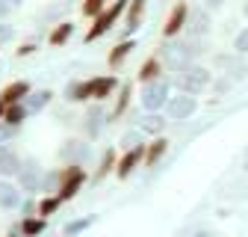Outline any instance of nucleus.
Listing matches in <instances>:
<instances>
[{
    "label": "nucleus",
    "mask_w": 248,
    "mask_h": 237,
    "mask_svg": "<svg viewBox=\"0 0 248 237\" xmlns=\"http://www.w3.org/2000/svg\"><path fill=\"white\" fill-rule=\"evenodd\" d=\"M160 59L169 74H177L183 71L186 66H192L201 59V53H207V39H186V36H177V39H163V45L157 48Z\"/></svg>",
    "instance_id": "obj_1"
},
{
    "label": "nucleus",
    "mask_w": 248,
    "mask_h": 237,
    "mask_svg": "<svg viewBox=\"0 0 248 237\" xmlns=\"http://www.w3.org/2000/svg\"><path fill=\"white\" fill-rule=\"evenodd\" d=\"M213 77H216L213 68H207V66H201V63H192V66H186L183 71L171 74V86L177 89V92L201 95V92H207V89H210Z\"/></svg>",
    "instance_id": "obj_2"
},
{
    "label": "nucleus",
    "mask_w": 248,
    "mask_h": 237,
    "mask_svg": "<svg viewBox=\"0 0 248 237\" xmlns=\"http://www.w3.org/2000/svg\"><path fill=\"white\" fill-rule=\"evenodd\" d=\"M171 89H174L171 86V74H163V77L151 80V83H142L139 95H136L142 113H163L169 98H171Z\"/></svg>",
    "instance_id": "obj_3"
},
{
    "label": "nucleus",
    "mask_w": 248,
    "mask_h": 237,
    "mask_svg": "<svg viewBox=\"0 0 248 237\" xmlns=\"http://www.w3.org/2000/svg\"><path fill=\"white\" fill-rule=\"evenodd\" d=\"M127 6H130V0H112V3L104 9V12H98L95 18H92V24H89V30H86V36H83V42L86 45H95L98 39H104L109 30L124 18V12H127Z\"/></svg>",
    "instance_id": "obj_4"
},
{
    "label": "nucleus",
    "mask_w": 248,
    "mask_h": 237,
    "mask_svg": "<svg viewBox=\"0 0 248 237\" xmlns=\"http://www.w3.org/2000/svg\"><path fill=\"white\" fill-rule=\"evenodd\" d=\"M107 125H109V107L101 104V101H89L83 107V113H80V122H77L80 136H86V139H101V134L107 131Z\"/></svg>",
    "instance_id": "obj_5"
},
{
    "label": "nucleus",
    "mask_w": 248,
    "mask_h": 237,
    "mask_svg": "<svg viewBox=\"0 0 248 237\" xmlns=\"http://www.w3.org/2000/svg\"><path fill=\"white\" fill-rule=\"evenodd\" d=\"M86 184H89V169L83 163H65V166H62V178H59L56 196L62 199V204H65V202L77 199Z\"/></svg>",
    "instance_id": "obj_6"
},
{
    "label": "nucleus",
    "mask_w": 248,
    "mask_h": 237,
    "mask_svg": "<svg viewBox=\"0 0 248 237\" xmlns=\"http://www.w3.org/2000/svg\"><path fill=\"white\" fill-rule=\"evenodd\" d=\"M118 86H121V80H118V74H115V71L86 77V80H83V95H86V104H89V101H101V104L112 101V95L118 92Z\"/></svg>",
    "instance_id": "obj_7"
},
{
    "label": "nucleus",
    "mask_w": 248,
    "mask_h": 237,
    "mask_svg": "<svg viewBox=\"0 0 248 237\" xmlns=\"http://www.w3.org/2000/svg\"><path fill=\"white\" fill-rule=\"evenodd\" d=\"M198 107H201V101H198V95H189V92H177V95H171L169 98V104H166V118L171 125H183V122H189V118H195V113H198Z\"/></svg>",
    "instance_id": "obj_8"
},
{
    "label": "nucleus",
    "mask_w": 248,
    "mask_h": 237,
    "mask_svg": "<svg viewBox=\"0 0 248 237\" xmlns=\"http://www.w3.org/2000/svg\"><path fill=\"white\" fill-rule=\"evenodd\" d=\"M18 187L27 193V196H42V181H45V166L36 160V157H24L21 160V169L15 175Z\"/></svg>",
    "instance_id": "obj_9"
},
{
    "label": "nucleus",
    "mask_w": 248,
    "mask_h": 237,
    "mask_svg": "<svg viewBox=\"0 0 248 237\" xmlns=\"http://www.w3.org/2000/svg\"><path fill=\"white\" fill-rule=\"evenodd\" d=\"M130 116V128H136L145 139H154V136H163L166 131H169V118H166V113H142V116H133V113H127Z\"/></svg>",
    "instance_id": "obj_10"
},
{
    "label": "nucleus",
    "mask_w": 248,
    "mask_h": 237,
    "mask_svg": "<svg viewBox=\"0 0 248 237\" xmlns=\"http://www.w3.org/2000/svg\"><path fill=\"white\" fill-rule=\"evenodd\" d=\"M59 160L62 163H83L89 166L92 163V139L86 136H68L59 148Z\"/></svg>",
    "instance_id": "obj_11"
},
{
    "label": "nucleus",
    "mask_w": 248,
    "mask_h": 237,
    "mask_svg": "<svg viewBox=\"0 0 248 237\" xmlns=\"http://www.w3.org/2000/svg\"><path fill=\"white\" fill-rule=\"evenodd\" d=\"M189 12H192V6L186 3V0H177V3L169 9L166 21H163V39H177V36H183L186 21H189Z\"/></svg>",
    "instance_id": "obj_12"
},
{
    "label": "nucleus",
    "mask_w": 248,
    "mask_h": 237,
    "mask_svg": "<svg viewBox=\"0 0 248 237\" xmlns=\"http://www.w3.org/2000/svg\"><path fill=\"white\" fill-rule=\"evenodd\" d=\"M145 163V142L133 145V148H124L118 154V166H115V178L118 181H130V175Z\"/></svg>",
    "instance_id": "obj_13"
},
{
    "label": "nucleus",
    "mask_w": 248,
    "mask_h": 237,
    "mask_svg": "<svg viewBox=\"0 0 248 237\" xmlns=\"http://www.w3.org/2000/svg\"><path fill=\"white\" fill-rule=\"evenodd\" d=\"M133 95H136L133 80H121L118 92L112 95V104H109V122H121V118L130 113V107H133Z\"/></svg>",
    "instance_id": "obj_14"
},
{
    "label": "nucleus",
    "mask_w": 248,
    "mask_h": 237,
    "mask_svg": "<svg viewBox=\"0 0 248 237\" xmlns=\"http://www.w3.org/2000/svg\"><path fill=\"white\" fill-rule=\"evenodd\" d=\"M213 33V12L198 6L189 12V21H186V30H183V36L186 39H207Z\"/></svg>",
    "instance_id": "obj_15"
},
{
    "label": "nucleus",
    "mask_w": 248,
    "mask_h": 237,
    "mask_svg": "<svg viewBox=\"0 0 248 237\" xmlns=\"http://www.w3.org/2000/svg\"><path fill=\"white\" fill-rule=\"evenodd\" d=\"M148 3L151 0H130L127 12H124V27H121V39H133L142 24H145V15H148Z\"/></svg>",
    "instance_id": "obj_16"
},
{
    "label": "nucleus",
    "mask_w": 248,
    "mask_h": 237,
    "mask_svg": "<svg viewBox=\"0 0 248 237\" xmlns=\"http://www.w3.org/2000/svg\"><path fill=\"white\" fill-rule=\"evenodd\" d=\"M216 66L225 68L222 74H228L233 83H239V80L248 77V59L239 56V53H216Z\"/></svg>",
    "instance_id": "obj_17"
},
{
    "label": "nucleus",
    "mask_w": 248,
    "mask_h": 237,
    "mask_svg": "<svg viewBox=\"0 0 248 237\" xmlns=\"http://www.w3.org/2000/svg\"><path fill=\"white\" fill-rule=\"evenodd\" d=\"M133 51H136V39H118L107 51V68L109 71H121L124 66H127V59L133 56Z\"/></svg>",
    "instance_id": "obj_18"
},
{
    "label": "nucleus",
    "mask_w": 248,
    "mask_h": 237,
    "mask_svg": "<svg viewBox=\"0 0 248 237\" xmlns=\"http://www.w3.org/2000/svg\"><path fill=\"white\" fill-rule=\"evenodd\" d=\"M171 152V139L163 134V136H154V139H148L145 142V169H154V166H160L163 160H166V154Z\"/></svg>",
    "instance_id": "obj_19"
},
{
    "label": "nucleus",
    "mask_w": 248,
    "mask_h": 237,
    "mask_svg": "<svg viewBox=\"0 0 248 237\" xmlns=\"http://www.w3.org/2000/svg\"><path fill=\"white\" fill-rule=\"evenodd\" d=\"M24 196L27 193L18 187L15 178H0V211H18Z\"/></svg>",
    "instance_id": "obj_20"
},
{
    "label": "nucleus",
    "mask_w": 248,
    "mask_h": 237,
    "mask_svg": "<svg viewBox=\"0 0 248 237\" xmlns=\"http://www.w3.org/2000/svg\"><path fill=\"white\" fill-rule=\"evenodd\" d=\"M74 30H77V24L74 21H59V24H50V30H47V48H65L71 39H74Z\"/></svg>",
    "instance_id": "obj_21"
},
{
    "label": "nucleus",
    "mask_w": 248,
    "mask_h": 237,
    "mask_svg": "<svg viewBox=\"0 0 248 237\" xmlns=\"http://www.w3.org/2000/svg\"><path fill=\"white\" fill-rule=\"evenodd\" d=\"M30 92H33L30 80H9L3 89H0V101H3L6 107H9V104H24Z\"/></svg>",
    "instance_id": "obj_22"
},
{
    "label": "nucleus",
    "mask_w": 248,
    "mask_h": 237,
    "mask_svg": "<svg viewBox=\"0 0 248 237\" xmlns=\"http://www.w3.org/2000/svg\"><path fill=\"white\" fill-rule=\"evenodd\" d=\"M163 74H166V66H163L160 53H151V56L142 59V66H139V71H136V80H139V83H151V80H157V77H163Z\"/></svg>",
    "instance_id": "obj_23"
},
{
    "label": "nucleus",
    "mask_w": 248,
    "mask_h": 237,
    "mask_svg": "<svg viewBox=\"0 0 248 237\" xmlns=\"http://www.w3.org/2000/svg\"><path fill=\"white\" fill-rule=\"evenodd\" d=\"M115 166H118V148H104L92 178H95V181H104L107 175H115Z\"/></svg>",
    "instance_id": "obj_24"
},
{
    "label": "nucleus",
    "mask_w": 248,
    "mask_h": 237,
    "mask_svg": "<svg viewBox=\"0 0 248 237\" xmlns=\"http://www.w3.org/2000/svg\"><path fill=\"white\" fill-rule=\"evenodd\" d=\"M53 98H56V92L53 89H36V92H30L27 95V110H30V116H39V113H45L50 104H53Z\"/></svg>",
    "instance_id": "obj_25"
},
{
    "label": "nucleus",
    "mask_w": 248,
    "mask_h": 237,
    "mask_svg": "<svg viewBox=\"0 0 248 237\" xmlns=\"http://www.w3.org/2000/svg\"><path fill=\"white\" fill-rule=\"evenodd\" d=\"M18 231H21L24 237H42V234L47 231V220L39 217V214H33V217H21Z\"/></svg>",
    "instance_id": "obj_26"
},
{
    "label": "nucleus",
    "mask_w": 248,
    "mask_h": 237,
    "mask_svg": "<svg viewBox=\"0 0 248 237\" xmlns=\"http://www.w3.org/2000/svg\"><path fill=\"white\" fill-rule=\"evenodd\" d=\"M59 207H62V199H59L56 193H42V196L36 199V214L45 217V220H50L53 214H59Z\"/></svg>",
    "instance_id": "obj_27"
},
{
    "label": "nucleus",
    "mask_w": 248,
    "mask_h": 237,
    "mask_svg": "<svg viewBox=\"0 0 248 237\" xmlns=\"http://www.w3.org/2000/svg\"><path fill=\"white\" fill-rule=\"evenodd\" d=\"M21 160H24V157L9 145V148H6V154H3V160H0V178H15L18 169H21Z\"/></svg>",
    "instance_id": "obj_28"
},
{
    "label": "nucleus",
    "mask_w": 248,
    "mask_h": 237,
    "mask_svg": "<svg viewBox=\"0 0 248 237\" xmlns=\"http://www.w3.org/2000/svg\"><path fill=\"white\" fill-rule=\"evenodd\" d=\"M27 118H30L27 104H9V107H6V113H3V122H6V125H12V128H21Z\"/></svg>",
    "instance_id": "obj_29"
},
{
    "label": "nucleus",
    "mask_w": 248,
    "mask_h": 237,
    "mask_svg": "<svg viewBox=\"0 0 248 237\" xmlns=\"http://www.w3.org/2000/svg\"><path fill=\"white\" fill-rule=\"evenodd\" d=\"M62 101L65 104H86V95H83V80H68L65 89H62Z\"/></svg>",
    "instance_id": "obj_30"
},
{
    "label": "nucleus",
    "mask_w": 248,
    "mask_h": 237,
    "mask_svg": "<svg viewBox=\"0 0 248 237\" xmlns=\"http://www.w3.org/2000/svg\"><path fill=\"white\" fill-rule=\"evenodd\" d=\"M233 86H236V83H233L228 74H216V77H213V83H210V92H213L216 98H225V95H231V92H233Z\"/></svg>",
    "instance_id": "obj_31"
},
{
    "label": "nucleus",
    "mask_w": 248,
    "mask_h": 237,
    "mask_svg": "<svg viewBox=\"0 0 248 237\" xmlns=\"http://www.w3.org/2000/svg\"><path fill=\"white\" fill-rule=\"evenodd\" d=\"M95 225V217H80V220H71L65 228H62V237H77L80 231H86V228H92Z\"/></svg>",
    "instance_id": "obj_32"
},
{
    "label": "nucleus",
    "mask_w": 248,
    "mask_h": 237,
    "mask_svg": "<svg viewBox=\"0 0 248 237\" xmlns=\"http://www.w3.org/2000/svg\"><path fill=\"white\" fill-rule=\"evenodd\" d=\"M59 178H62V166L45 169V181H42V193H56V190H59Z\"/></svg>",
    "instance_id": "obj_33"
},
{
    "label": "nucleus",
    "mask_w": 248,
    "mask_h": 237,
    "mask_svg": "<svg viewBox=\"0 0 248 237\" xmlns=\"http://www.w3.org/2000/svg\"><path fill=\"white\" fill-rule=\"evenodd\" d=\"M112 3V0H83V3H80V12H83V18H95L98 12H104L107 6Z\"/></svg>",
    "instance_id": "obj_34"
},
{
    "label": "nucleus",
    "mask_w": 248,
    "mask_h": 237,
    "mask_svg": "<svg viewBox=\"0 0 248 237\" xmlns=\"http://www.w3.org/2000/svg\"><path fill=\"white\" fill-rule=\"evenodd\" d=\"M233 53H239V56H248V24L239 30L236 36H233Z\"/></svg>",
    "instance_id": "obj_35"
},
{
    "label": "nucleus",
    "mask_w": 248,
    "mask_h": 237,
    "mask_svg": "<svg viewBox=\"0 0 248 237\" xmlns=\"http://www.w3.org/2000/svg\"><path fill=\"white\" fill-rule=\"evenodd\" d=\"M139 142H145V136H142L136 128L124 131V134H121V152H124V148H133V145H139Z\"/></svg>",
    "instance_id": "obj_36"
},
{
    "label": "nucleus",
    "mask_w": 248,
    "mask_h": 237,
    "mask_svg": "<svg viewBox=\"0 0 248 237\" xmlns=\"http://www.w3.org/2000/svg\"><path fill=\"white\" fill-rule=\"evenodd\" d=\"M36 51H39V42H36V39H27V42H21V45L15 48V56H18V59H27V56H33Z\"/></svg>",
    "instance_id": "obj_37"
},
{
    "label": "nucleus",
    "mask_w": 248,
    "mask_h": 237,
    "mask_svg": "<svg viewBox=\"0 0 248 237\" xmlns=\"http://www.w3.org/2000/svg\"><path fill=\"white\" fill-rule=\"evenodd\" d=\"M62 9H65V3H56V0H53V3L45 9V21H53V24H59V21H65V18H62Z\"/></svg>",
    "instance_id": "obj_38"
},
{
    "label": "nucleus",
    "mask_w": 248,
    "mask_h": 237,
    "mask_svg": "<svg viewBox=\"0 0 248 237\" xmlns=\"http://www.w3.org/2000/svg\"><path fill=\"white\" fill-rule=\"evenodd\" d=\"M18 131H21V128H12V125H6V122H0V145H9V142L18 136Z\"/></svg>",
    "instance_id": "obj_39"
},
{
    "label": "nucleus",
    "mask_w": 248,
    "mask_h": 237,
    "mask_svg": "<svg viewBox=\"0 0 248 237\" xmlns=\"http://www.w3.org/2000/svg\"><path fill=\"white\" fill-rule=\"evenodd\" d=\"M36 199H39V196H24V202H21L18 211H21L24 217H33V214H36Z\"/></svg>",
    "instance_id": "obj_40"
},
{
    "label": "nucleus",
    "mask_w": 248,
    "mask_h": 237,
    "mask_svg": "<svg viewBox=\"0 0 248 237\" xmlns=\"http://www.w3.org/2000/svg\"><path fill=\"white\" fill-rule=\"evenodd\" d=\"M12 33H15L12 24H3V21H0V45H3V42H12Z\"/></svg>",
    "instance_id": "obj_41"
},
{
    "label": "nucleus",
    "mask_w": 248,
    "mask_h": 237,
    "mask_svg": "<svg viewBox=\"0 0 248 237\" xmlns=\"http://www.w3.org/2000/svg\"><path fill=\"white\" fill-rule=\"evenodd\" d=\"M225 3H228V0H204V9H210V12H219Z\"/></svg>",
    "instance_id": "obj_42"
},
{
    "label": "nucleus",
    "mask_w": 248,
    "mask_h": 237,
    "mask_svg": "<svg viewBox=\"0 0 248 237\" xmlns=\"http://www.w3.org/2000/svg\"><path fill=\"white\" fill-rule=\"evenodd\" d=\"M12 12V6L6 3V0H0V21H6V15Z\"/></svg>",
    "instance_id": "obj_43"
},
{
    "label": "nucleus",
    "mask_w": 248,
    "mask_h": 237,
    "mask_svg": "<svg viewBox=\"0 0 248 237\" xmlns=\"http://www.w3.org/2000/svg\"><path fill=\"white\" fill-rule=\"evenodd\" d=\"M242 18L248 21V0H242Z\"/></svg>",
    "instance_id": "obj_44"
},
{
    "label": "nucleus",
    "mask_w": 248,
    "mask_h": 237,
    "mask_svg": "<svg viewBox=\"0 0 248 237\" xmlns=\"http://www.w3.org/2000/svg\"><path fill=\"white\" fill-rule=\"evenodd\" d=\"M6 3H9V6H12V9H18V6H21V3H24V0H6Z\"/></svg>",
    "instance_id": "obj_45"
},
{
    "label": "nucleus",
    "mask_w": 248,
    "mask_h": 237,
    "mask_svg": "<svg viewBox=\"0 0 248 237\" xmlns=\"http://www.w3.org/2000/svg\"><path fill=\"white\" fill-rule=\"evenodd\" d=\"M3 237H24V234H21V231L15 228V231H9V234H3Z\"/></svg>",
    "instance_id": "obj_46"
},
{
    "label": "nucleus",
    "mask_w": 248,
    "mask_h": 237,
    "mask_svg": "<svg viewBox=\"0 0 248 237\" xmlns=\"http://www.w3.org/2000/svg\"><path fill=\"white\" fill-rule=\"evenodd\" d=\"M3 113H6V104H3V101H0V122H3Z\"/></svg>",
    "instance_id": "obj_47"
},
{
    "label": "nucleus",
    "mask_w": 248,
    "mask_h": 237,
    "mask_svg": "<svg viewBox=\"0 0 248 237\" xmlns=\"http://www.w3.org/2000/svg\"><path fill=\"white\" fill-rule=\"evenodd\" d=\"M56 3H74V0H56Z\"/></svg>",
    "instance_id": "obj_48"
},
{
    "label": "nucleus",
    "mask_w": 248,
    "mask_h": 237,
    "mask_svg": "<svg viewBox=\"0 0 248 237\" xmlns=\"http://www.w3.org/2000/svg\"><path fill=\"white\" fill-rule=\"evenodd\" d=\"M245 172H248V160H245Z\"/></svg>",
    "instance_id": "obj_49"
}]
</instances>
